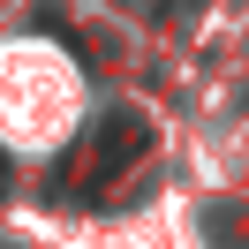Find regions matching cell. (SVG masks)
<instances>
[{
  "label": "cell",
  "mask_w": 249,
  "mask_h": 249,
  "mask_svg": "<svg viewBox=\"0 0 249 249\" xmlns=\"http://www.w3.org/2000/svg\"><path fill=\"white\" fill-rule=\"evenodd\" d=\"M143 143H151V128H143L136 113H113V121L98 128V143L83 151V181H91V189L113 181L121 166H136V159H143Z\"/></svg>",
  "instance_id": "6da1fadb"
},
{
  "label": "cell",
  "mask_w": 249,
  "mask_h": 249,
  "mask_svg": "<svg viewBox=\"0 0 249 249\" xmlns=\"http://www.w3.org/2000/svg\"><path fill=\"white\" fill-rule=\"evenodd\" d=\"M0 196H8V166H0Z\"/></svg>",
  "instance_id": "7a4b0ae2"
}]
</instances>
